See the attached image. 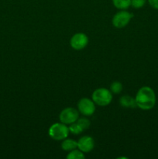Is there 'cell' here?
Masks as SVG:
<instances>
[{"label":"cell","instance_id":"1","mask_svg":"<svg viewBox=\"0 0 158 159\" xmlns=\"http://www.w3.org/2000/svg\"><path fill=\"white\" fill-rule=\"evenodd\" d=\"M135 100L138 108L143 110H150L153 109L156 104V93L150 87L143 86L138 90Z\"/></svg>","mask_w":158,"mask_h":159},{"label":"cell","instance_id":"2","mask_svg":"<svg viewBox=\"0 0 158 159\" xmlns=\"http://www.w3.org/2000/svg\"><path fill=\"white\" fill-rule=\"evenodd\" d=\"M91 99L95 105L99 107H106L111 103L112 100V94L108 89L99 88L93 92Z\"/></svg>","mask_w":158,"mask_h":159},{"label":"cell","instance_id":"3","mask_svg":"<svg viewBox=\"0 0 158 159\" xmlns=\"http://www.w3.org/2000/svg\"><path fill=\"white\" fill-rule=\"evenodd\" d=\"M69 128L63 123H56L50 127L48 134L54 141H63L69 134Z\"/></svg>","mask_w":158,"mask_h":159},{"label":"cell","instance_id":"4","mask_svg":"<svg viewBox=\"0 0 158 159\" xmlns=\"http://www.w3.org/2000/svg\"><path fill=\"white\" fill-rule=\"evenodd\" d=\"M133 17V14L131 13V12L125 11V9L121 10L119 12H116L114 16H113L112 20V25L116 28L122 29V28L125 27L129 23Z\"/></svg>","mask_w":158,"mask_h":159},{"label":"cell","instance_id":"5","mask_svg":"<svg viewBox=\"0 0 158 159\" xmlns=\"http://www.w3.org/2000/svg\"><path fill=\"white\" fill-rule=\"evenodd\" d=\"M79 118V112L73 107H67L60 112L59 115L60 121L66 125H70L76 122Z\"/></svg>","mask_w":158,"mask_h":159},{"label":"cell","instance_id":"6","mask_svg":"<svg viewBox=\"0 0 158 159\" xmlns=\"http://www.w3.org/2000/svg\"><path fill=\"white\" fill-rule=\"evenodd\" d=\"M77 110L83 116H91L95 112V103L93 102L92 99L82 98L77 102Z\"/></svg>","mask_w":158,"mask_h":159},{"label":"cell","instance_id":"7","mask_svg":"<svg viewBox=\"0 0 158 159\" xmlns=\"http://www.w3.org/2000/svg\"><path fill=\"white\" fill-rule=\"evenodd\" d=\"M88 43V37L84 33H77L71 37L70 45L73 49L81 51L87 47Z\"/></svg>","mask_w":158,"mask_h":159},{"label":"cell","instance_id":"8","mask_svg":"<svg viewBox=\"0 0 158 159\" xmlns=\"http://www.w3.org/2000/svg\"><path fill=\"white\" fill-rule=\"evenodd\" d=\"M94 147V141L90 136H83L77 141V148L84 153L90 152Z\"/></svg>","mask_w":158,"mask_h":159},{"label":"cell","instance_id":"9","mask_svg":"<svg viewBox=\"0 0 158 159\" xmlns=\"http://www.w3.org/2000/svg\"><path fill=\"white\" fill-rule=\"evenodd\" d=\"M119 103L122 107H125V108H136L137 107L136 103V100L135 98L132 97L130 96H122L119 99Z\"/></svg>","mask_w":158,"mask_h":159},{"label":"cell","instance_id":"10","mask_svg":"<svg viewBox=\"0 0 158 159\" xmlns=\"http://www.w3.org/2000/svg\"><path fill=\"white\" fill-rule=\"evenodd\" d=\"M61 148L66 152H71L74 149L77 148V141L68 138H65L62 141Z\"/></svg>","mask_w":158,"mask_h":159},{"label":"cell","instance_id":"11","mask_svg":"<svg viewBox=\"0 0 158 159\" xmlns=\"http://www.w3.org/2000/svg\"><path fill=\"white\" fill-rule=\"evenodd\" d=\"M112 3L116 8L123 10L131 6V0H112Z\"/></svg>","mask_w":158,"mask_h":159},{"label":"cell","instance_id":"12","mask_svg":"<svg viewBox=\"0 0 158 159\" xmlns=\"http://www.w3.org/2000/svg\"><path fill=\"white\" fill-rule=\"evenodd\" d=\"M66 158L68 159H84L85 158V155L84 152H82L79 149L76 148L71 151L67 155Z\"/></svg>","mask_w":158,"mask_h":159},{"label":"cell","instance_id":"13","mask_svg":"<svg viewBox=\"0 0 158 159\" xmlns=\"http://www.w3.org/2000/svg\"><path fill=\"white\" fill-rule=\"evenodd\" d=\"M68 128H69L70 133L73 134H74V135L80 134H81L82 132L84 131V130L81 128V126L77 124V121L74 123H73V124H70V126L68 127Z\"/></svg>","mask_w":158,"mask_h":159},{"label":"cell","instance_id":"14","mask_svg":"<svg viewBox=\"0 0 158 159\" xmlns=\"http://www.w3.org/2000/svg\"><path fill=\"white\" fill-rule=\"evenodd\" d=\"M122 90V85L119 82H114L110 85V91L114 94H119Z\"/></svg>","mask_w":158,"mask_h":159},{"label":"cell","instance_id":"15","mask_svg":"<svg viewBox=\"0 0 158 159\" xmlns=\"http://www.w3.org/2000/svg\"><path fill=\"white\" fill-rule=\"evenodd\" d=\"M77 123L81 126V127L84 130L89 128L90 125H91V122H90L89 120L86 117L78 118L77 120Z\"/></svg>","mask_w":158,"mask_h":159},{"label":"cell","instance_id":"16","mask_svg":"<svg viewBox=\"0 0 158 159\" xmlns=\"http://www.w3.org/2000/svg\"><path fill=\"white\" fill-rule=\"evenodd\" d=\"M147 0H131V6L134 9H140L145 6Z\"/></svg>","mask_w":158,"mask_h":159},{"label":"cell","instance_id":"17","mask_svg":"<svg viewBox=\"0 0 158 159\" xmlns=\"http://www.w3.org/2000/svg\"><path fill=\"white\" fill-rule=\"evenodd\" d=\"M147 1L153 9L158 10V0H147Z\"/></svg>","mask_w":158,"mask_h":159}]
</instances>
